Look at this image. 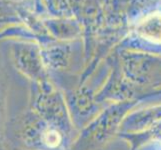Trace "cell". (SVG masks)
I'll use <instances>...</instances> for the list:
<instances>
[{"instance_id": "6da1fadb", "label": "cell", "mask_w": 161, "mask_h": 150, "mask_svg": "<svg viewBox=\"0 0 161 150\" xmlns=\"http://www.w3.org/2000/svg\"><path fill=\"white\" fill-rule=\"evenodd\" d=\"M137 34L152 43L161 44V11L146 15L136 26Z\"/></svg>"}, {"instance_id": "7a4b0ae2", "label": "cell", "mask_w": 161, "mask_h": 150, "mask_svg": "<svg viewBox=\"0 0 161 150\" xmlns=\"http://www.w3.org/2000/svg\"><path fill=\"white\" fill-rule=\"evenodd\" d=\"M44 140H45L46 144L50 147L57 146L61 141V137L56 131H48L45 136H44Z\"/></svg>"}]
</instances>
